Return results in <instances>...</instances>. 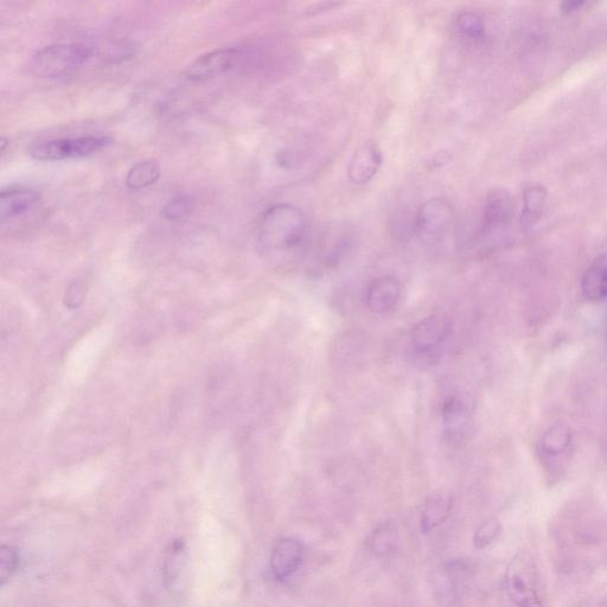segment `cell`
Returning <instances> with one entry per match:
<instances>
[{"mask_svg": "<svg viewBox=\"0 0 607 607\" xmlns=\"http://www.w3.org/2000/svg\"><path fill=\"white\" fill-rule=\"evenodd\" d=\"M9 140L6 137H2V139H0V150H2V152L5 151L6 145H8Z\"/></svg>", "mask_w": 607, "mask_h": 607, "instance_id": "26", "label": "cell"}, {"mask_svg": "<svg viewBox=\"0 0 607 607\" xmlns=\"http://www.w3.org/2000/svg\"><path fill=\"white\" fill-rule=\"evenodd\" d=\"M501 523L497 520H489L482 523L474 535V545L477 549L487 548L494 543L501 534Z\"/></svg>", "mask_w": 607, "mask_h": 607, "instance_id": "22", "label": "cell"}, {"mask_svg": "<svg viewBox=\"0 0 607 607\" xmlns=\"http://www.w3.org/2000/svg\"><path fill=\"white\" fill-rule=\"evenodd\" d=\"M191 202L187 197H176L166 204L163 209V214L166 219L171 221H180L190 213Z\"/></svg>", "mask_w": 607, "mask_h": 607, "instance_id": "24", "label": "cell"}, {"mask_svg": "<svg viewBox=\"0 0 607 607\" xmlns=\"http://www.w3.org/2000/svg\"><path fill=\"white\" fill-rule=\"evenodd\" d=\"M402 296L400 280L393 276L375 279L366 295L368 309L375 315H388L398 308Z\"/></svg>", "mask_w": 607, "mask_h": 607, "instance_id": "10", "label": "cell"}, {"mask_svg": "<svg viewBox=\"0 0 607 607\" xmlns=\"http://www.w3.org/2000/svg\"><path fill=\"white\" fill-rule=\"evenodd\" d=\"M457 27L464 36L479 40L484 35L485 27L482 18L475 12L465 11L457 17Z\"/></svg>", "mask_w": 607, "mask_h": 607, "instance_id": "21", "label": "cell"}, {"mask_svg": "<svg viewBox=\"0 0 607 607\" xmlns=\"http://www.w3.org/2000/svg\"><path fill=\"white\" fill-rule=\"evenodd\" d=\"M583 5H584V3H579V2L565 3L564 4V11H566V12H572V11L580 9L581 6H583Z\"/></svg>", "mask_w": 607, "mask_h": 607, "instance_id": "25", "label": "cell"}, {"mask_svg": "<svg viewBox=\"0 0 607 607\" xmlns=\"http://www.w3.org/2000/svg\"><path fill=\"white\" fill-rule=\"evenodd\" d=\"M507 591L516 607H546L536 589L532 575L519 560H515L509 567Z\"/></svg>", "mask_w": 607, "mask_h": 607, "instance_id": "9", "label": "cell"}, {"mask_svg": "<svg viewBox=\"0 0 607 607\" xmlns=\"http://www.w3.org/2000/svg\"><path fill=\"white\" fill-rule=\"evenodd\" d=\"M581 292L586 299H607V253L594 260L581 279Z\"/></svg>", "mask_w": 607, "mask_h": 607, "instance_id": "13", "label": "cell"}, {"mask_svg": "<svg viewBox=\"0 0 607 607\" xmlns=\"http://www.w3.org/2000/svg\"><path fill=\"white\" fill-rule=\"evenodd\" d=\"M305 234V215L293 204H274L260 221V244L270 252H286L298 247Z\"/></svg>", "mask_w": 607, "mask_h": 607, "instance_id": "1", "label": "cell"}, {"mask_svg": "<svg viewBox=\"0 0 607 607\" xmlns=\"http://www.w3.org/2000/svg\"><path fill=\"white\" fill-rule=\"evenodd\" d=\"M451 330L450 319L444 315H432L421 319L414 325L411 334L414 356L425 362L437 359L450 338Z\"/></svg>", "mask_w": 607, "mask_h": 607, "instance_id": "5", "label": "cell"}, {"mask_svg": "<svg viewBox=\"0 0 607 607\" xmlns=\"http://www.w3.org/2000/svg\"><path fill=\"white\" fill-rule=\"evenodd\" d=\"M547 193L540 185H533L525 191L523 195V210L521 215V225L530 228L540 220L545 208Z\"/></svg>", "mask_w": 607, "mask_h": 607, "instance_id": "17", "label": "cell"}, {"mask_svg": "<svg viewBox=\"0 0 607 607\" xmlns=\"http://www.w3.org/2000/svg\"><path fill=\"white\" fill-rule=\"evenodd\" d=\"M185 546L182 541H175L170 545L165 555L164 577L169 584H174L180 577L185 562Z\"/></svg>", "mask_w": 607, "mask_h": 607, "instance_id": "19", "label": "cell"}, {"mask_svg": "<svg viewBox=\"0 0 607 607\" xmlns=\"http://www.w3.org/2000/svg\"><path fill=\"white\" fill-rule=\"evenodd\" d=\"M474 405L468 395L455 393L447 396L442 407L445 436L452 443H463L469 437Z\"/></svg>", "mask_w": 607, "mask_h": 607, "instance_id": "7", "label": "cell"}, {"mask_svg": "<svg viewBox=\"0 0 607 607\" xmlns=\"http://www.w3.org/2000/svg\"><path fill=\"white\" fill-rule=\"evenodd\" d=\"M396 536L394 530L389 527H382L373 535L372 549L378 555L391 553L395 548Z\"/></svg>", "mask_w": 607, "mask_h": 607, "instance_id": "23", "label": "cell"}, {"mask_svg": "<svg viewBox=\"0 0 607 607\" xmlns=\"http://www.w3.org/2000/svg\"><path fill=\"white\" fill-rule=\"evenodd\" d=\"M112 143L108 136H82L42 140L30 146L29 155L41 162H59L65 159L94 155Z\"/></svg>", "mask_w": 607, "mask_h": 607, "instance_id": "3", "label": "cell"}, {"mask_svg": "<svg viewBox=\"0 0 607 607\" xmlns=\"http://www.w3.org/2000/svg\"><path fill=\"white\" fill-rule=\"evenodd\" d=\"M304 546L293 538H281L272 548L270 567L273 577L286 581L295 575L304 561Z\"/></svg>", "mask_w": 607, "mask_h": 607, "instance_id": "8", "label": "cell"}, {"mask_svg": "<svg viewBox=\"0 0 607 607\" xmlns=\"http://www.w3.org/2000/svg\"><path fill=\"white\" fill-rule=\"evenodd\" d=\"M455 213L444 198H431L421 204L414 219V232L426 245H437L449 233Z\"/></svg>", "mask_w": 607, "mask_h": 607, "instance_id": "4", "label": "cell"}, {"mask_svg": "<svg viewBox=\"0 0 607 607\" xmlns=\"http://www.w3.org/2000/svg\"><path fill=\"white\" fill-rule=\"evenodd\" d=\"M161 176V165L155 159H145L132 166L127 172L125 183L131 190H143L151 187Z\"/></svg>", "mask_w": 607, "mask_h": 607, "instance_id": "16", "label": "cell"}, {"mask_svg": "<svg viewBox=\"0 0 607 607\" xmlns=\"http://www.w3.org/2000/svg\"><path fill=\"white\" fill-rule=\"evenodd\" d=\"M452 497L447 494H436L428 498L421 513V532L428 534L443 525L451 514Z\"/></svg>", "mask_w": 607, "mask_h": 607, "instance_id": "14", "label": "cell"}, {"mask_svg": "<svg viewBox=\"0 0 607 607\" xmlns=\"http://www.w3.org/2000/svg\"><path fill=\"white\" fill-rule=\"evenodd\" d=\"M513 201L504 190H495L484 207V222L488 227L507 225L513 219Z\"/></svg>", "mask_w": 607, "mask_h": 607, "instance_id": "15", "label": "cell"}, {"mask_svg": "<svg viewBox=\"0 0 607 607\" xmlns=\"http://www.w3.org/2000/svg\"><path fill=\"white\" fill-rule=\"evenodd\" d=\"M41 194L29 188H11L0 194V221L16 219L30 212L38 202Z\"/></svg>", "mask_w": 607, "mask_h": 607, "instance_id": "12", "label": "cell"}, {"mask_svg": "<svg viewBox=\"0 0 607 607\" xmlns=\"http://www.w3.org/2000/svg\"><path fill=\"white\" fill-rule=\"evenodd\" d=\"M93 53V47L83 42L51 44L35 51L29 60V70L37 78H65L78 72Z\"/></svg>", "mask_w": 607, "mask_h": 607, "instance_id": "2", "label": "cell"}, {"mask_svg": "<svg viewBox=\"0 0 607 607\" xmlns=\"http://www.w3.org/2000/svg\"><path fill=\"white\" fill-rule=\"evenodd\" d=\"M244 51L236 48H223L209 51L198 56L187 68L188 80L193 82H206L229 72L240 65L244 60Z\"/></svg>", "mask_w": 607, "mask_h": 607, "instance_id": "6", "label": "cell"}, {"mask_svg": "<svg viewBox=\"0 0 607 607\" xmlns=\"http://www.w3.org/2000/svg\"><path fill=\"white\" fill-rule=\"evenodd\" d=\"M383 162L382 152L375 143H366L354 153L348 165L349 181L363 185L378 175Z\"/></svg>", "mask_w": 607, "mask_h": 607, "instance_id": "11", "label": "cell"}, {"mask_svg": "<svg viewBox=\"0 0 607 607\" xmlns=\"http://www.w3.org/2000/svg\"><path fill=\"white\" fill-rule=\"evenodd\" d=\"M19 566V554L16 548L8 545L0 548V584L4 586L14 577Z\"/></svg>", "mask_w": 607, "mask_h": 607, "instance_id": "20", "label": "cell"}, {"mask_svg": "<svg viewBox=\"0 0 607 607\" xmlns=\"http://www.w3.org/2000/svg\"><path fill=\"white\" fill-rule=\"evenodd\" d=\"M572 442V431L570 426L562 423L555 424L543 433L541 438V449L548 456H558L565 452Z\"/></svg>", "mask_w": 607, "mask_h": 607, "instance_id": "18", "label": "cell"}]
</instances>
